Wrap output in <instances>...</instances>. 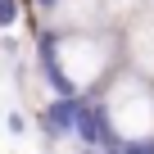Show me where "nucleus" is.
<instances>
[{
    "label": "nucleus",
    "mask_w": 154,
    "mask_h": 154,
    "mask_svg": "<svg viewBox=\"0 0 154 154\" xmlns=\"http://www.w3.org/2000/svg\"><path fill=\"white\" fill-rule=\"evenodd\" d=\"M36 68L68 100H95L100 86L122 68L118 32H36Z\"/></svg>",
    "instance_id": "nucleus-1"
},
{
    "label": "nucleus",
    "mask_w": 154,
    "mask_h": 154,
    "mask_svg": "<svg viewBox=\"0 0 154 154\" xmlns=\"http://www.w3.org/2000/svg\"><path fill=\"white\" fill-rule=\"evenodd\" d=\"M113 145H154V82L136 68H118L91 100Z\"/></svg>",
    "instance_id": "nucleus-2"
},
{
    "label": "nucleus",
    "mask_w": 154,
    "mask_h": 154,
    "mask_svg": "<svg viewBox=\"0 0 154 154\" xmlns=\"http://www.w3.org/2000/svg\"><path fill=\"white\" fill-rule=\"evenodd\" d=\"M41 27L36 32H104V0H36Z\"/></svg>",
    "instance_id": "nucleus-3"
},
{
    "label": "nucleus",
    "mask_w": 154,
    "mask_h": 154,
    "mask_svg": "<svg viewBox=\"0 0 154 154\" xmlns=\"http://www.w3.org/2000/svg\"><path fill=\"white\" fill-rule=\"evenodd\" d=\"M77 109H82V100H68V95H54V100H45L41 104V127H45V136H72L77 131Z\"/></svg>",
    "instance_id": "nucleus-4"
},
{
    "label": "nucleus",
    "mask_w": 154,
    "mask_h": 154,
    "mask_svg": "<svg viewBox=\"0 0 154 154\" xmlns=\"http://www.w3.org/2000/svg\"><path fill=\"white\" fill-rule=\"evenodd\" d=\"M23 14V0H0V27H14Z\"/></svg>",
    "instance_id": "nucleus-5"
},
{
    "label": "nucleus",
    "mask_w": 154,
    "mask_h": 154,
    "mask_svg": "<svg viewBox=\"0 0 154 154\" xmlns=\"http://www.w3.org/2000/svg\"><path fill=\"white\" fill-rule=\"evenodd\" d=\"M5 122H9V131H27V118H23L18 109H9V113H5Z\"/></svg>",
    "instance_id": "nucleus-6"
}]
</instances>
